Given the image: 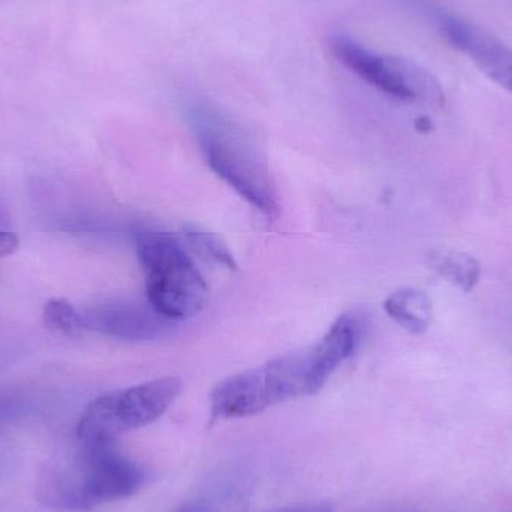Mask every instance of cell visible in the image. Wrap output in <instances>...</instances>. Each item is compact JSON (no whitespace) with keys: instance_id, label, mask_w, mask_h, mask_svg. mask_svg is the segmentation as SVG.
<instances>
[{"instance_id":"1","label":"cell","mask_w":512,"mask_h":512,"mask_svg":"<svg viewBox=\"0 0 512 512\" xmlns=\"http://www.w3.org/2000/svg\"><path fill=\"white\" fill-rule=\"evenodd\" d=\"M188 120L213 173L268 219L280 213L276 183L254 138L218 107L195 102Z\"/></svg>"},{"instance_id":"2","label":"cell","mask_w":512,"mask_h":512,"mask_svg":"<svg viewBox=\"0 0 512 512\" xmlns=\"http://www.w3.org/2000/svg\"><path fill=\"white\" fill-rule=\"evenodd\" d=\"M134 242L146 274L147 303L173 322L197 315L209 297V286L180 240L140 227L134 230Z\"/></svg>"},{"instance_id":"3","label":"cell","mask_w":512,"mask_h":512,"mask_svg":"<svg viewBox=\"0 0 512 512\" xmlns=\"http://www.w3.org/2000/svg\"><path fill=\"white\" fill-rule=\"evenodd\" d=\"M117 441L80 442L71 471L54 478L50 498L68 510L87 511L135 495L147 474L119 450Z\"/></svg>"},{"instance_id":"4","label":"cell","mask_w":512,"mask_h":512,"mask_svg":"<svg viewBox=\"0 0 512 512\" xmlns=\"http://www.w3.org/2000/svg\"><path fill=\"white\" fill-rule=\"evenodd\" d=\"M313 394L307 349L291 352L219 382L210 394V418L216 421L252 417L280 403Z\"/></svg>"},{"instance_id":"5","label":"cell","mask_w":512,"mask_h":512,"mask_svg":"<svg viewBox=\"0 0 512 512\" xmlns=\"http://www.w3.org/2000/svg\"><path fill=\"white\" fill-rule=\"evenodd\" d=\"M180 379H153L93 400L77 424L80 442L117 441L123 433L158 421L182 393Z\"/></svg>"},{"instance_id":"6","label":"cell","mask_w":512,"mask_h":512,"mask_svg":"<svg viewBox=\"0 0 512 512\" xmlns=\"http://www.w3.org/2000/svg\"><path fill=\"white\" fill-rule=\"evenodd\" d=\"M330 51L349 71L393 98L435 107L444 105L439 81L412 60L373 53L345 35L330 38Z\"/></svg>"},{"instance_id":"7","label":"cell","mask_w":512,"mask_h":512,"mask_svg":"<svg viewBox=\"0 0 512 512\" xmlns=\"http://www.w3.org/2000/svg\"><path fill=\"white\" fill-rule=\"evenodd\" d=\"M84 328L99 331L114 339L141 342L158 339L171 328L170 319L159 315L149 303L107 301L87 310L83 315Z\"/></svg>"},{"instance_id":"8","label":"cell","mask_w":512,"mask_h":512,"mask_svg":"<svg viewBox=\"0 0 512 512\" xmlns=\"http://www.w3.org/2000/svg\"><path fill=\"white\" fill-rule=\"evenodd\" d=\"M439 26L451 45L471 57L490 80L512 93V50L508 45L453 15L441 17Z\"/></svg>"},{"instance_id":"9","label":"cell","mask_w":512,"mask_h":512,"mask_svg":"<svg viewBox=\"0 0 512 512\" xmlns=\"http://www.w3.org/2000/svg\"><path fill=\"white\" fill-rule=\"evenodd\" d=\"M363 337V321L355 312L345 313L334 321L325 336L312 348L309 355L310 382L319 393L330 376L354 355Z\"/></svg>"},{"instance_id":"10","label":"cell","mask_w":512,"mask_h":512,"mask_svg":"<svg viewBox=\"0 0 512 512\" xmlns=\"http://www.w3.org/2000/svg\"><path fill=\"white\" fill-rule=\"evenodd\" d=\"M384 309L396 324L412 334H423L432 324V301L420 289L402 288L393 292L385 300Z\"/></svg>"},{"instance_id":"11","label":"cell","mask_w":512,"mask_h":512,"mask_svg":"<svg viewBox=\"0 0 512 512\" xmlns=\"http://www.w3.org/2000/svg\"><path fill=\"white\" fill-rule=\"evenodd\" d=\"M429 264L448 282L469 292L480 282L481 265L474 256L459 251H436L429 256Z\"/></svg>"},{"instance_id":"12","label":"cell","mask_w":512,"mask_h":512,"mask_svg":"<svg viewBox=\"0 0 512 512\" xmlns=\"http://www.w3.org/2000/svg\"><path fill=\"white\" fill-rule=\"evenodd\" d=\"M186 240L189 246L194 249L195 254L206 259V261L215 262L228 270H237L236 258L233 252L228 248L227 243L212 231L204 230L200 225L188 224L183 228Z\"/></svg>"},{"instance_id":"13","label":"cell","mask_w":512,"mask_h":512,"mask_svg":"<svg viewBox=\"0 0 512 512\" xmlns=\"http://www.w3.org/2000/svg\"><path fill=\"white\" fill-rule=\"evenodd\" d=\"M42 322L47 330L66 337H78L84 330L83 315L63 298H51L45 303Z\"/></svg>"},{"instance_id":"14","label":"cell","mask_w":512,"mask_h":512,"mask_svg":"<svg viewBox=\"0 0 512 512\" xmlns=\"http://www.w3.org/2000/svg\"><path fill=\"white\" fill-rule=\"evenodd\" d=\"M20 248V239L11 231L0 230V258L15 254Z\"/></svg>"},{"instance_id":"15","label":"cell","mask_w":512,"mask_h":512,"mask_svg":"<svg viewBox=\"0 0 512 512\" xmlns=\"http://www.w3.org/2000/svg\"><path fill=\"white\" fill-rule=\"evenodd\" d=\"M333 507L328 504L295 505V507L283 508L274 512H333Z\"/></svg>"},{"instance_id":"16","label":"cell","mask_w":512,"mask_h":512,"mask_svg":"<svg viewBox=\"0 0 512 512\" xmlns=\"http://www.w3.org/2000/svg\"><path fill=\"white\" fill-rule=\"evenodd\" d=\"M176 512H210V510L207 508V505L195 502V504L185 505V507L180 508Z\"/></svg>"}]
</instances>
